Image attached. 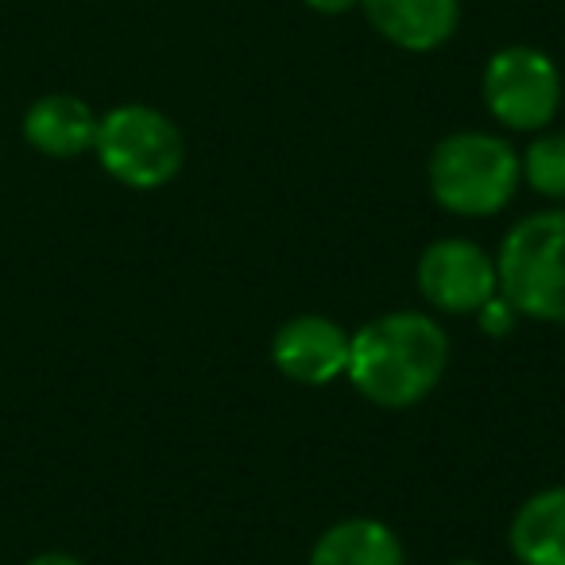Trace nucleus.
<instances>
[{"label": "nucleus", "instance_id": "nucleus-16", "mask_svg": "<svg viewBox=\"0 0 565 565\" xmlns=\"http://www.w3.org/2000/svg\"><path fill=\"white\" fill-rule=\"evenodd\" d=\"M449 565H484V562H449Z\"/></svg>", "mask_w": 565, "mask_h": 565}, {"label": "nucleus", "instance_id": "nucleus-14", "mask_svg": "<svg viewBox=\"0 0 565 565\" xmlns=\"http://www.w3.org/2000/svg\"><path fill=\"white\" fill-rule=\"evenodd\" d=\"M356 4H361V0H307V9L322 12V17H341V12L356 9Z\"/></svg>", "mask_w": 565, "mask_h": 565}, {"label": "nucleus", "instance_id": "nucleus-13", "mask_svg": "<svg viewBox=\"0 0 565 565\" xmlns=\"http://www.w3.org/2000/svg\"><path fill=\"white\" fill-rule=\"evenodd\" d=\"M477 315H480V326H484L488 333H508L511 326H515V318H519L515 310L508 307V299H503V295H492V299H488Z\"/></svg>", "mask_w": 565, "mask_h": 565}, {"label": "nucleus", "instance_id": "nucleus-9", "mask_svg": "<svg viewBox=\"0 0 565 565\" xmlns=\"http://www.w3.org/2000/svg\"><path fill=\"white\" fill-rule=\"evenodd\" d=\"M97 120L82 97L74 94H47L28 109L24 136L35 151L51 159H74L82 151L94 148L97 140Z\"/></svg>", "mask_w": 565, "mask_h": 565}, {"label": "nucleus", "instance_id": "nucleus-5", "mask_svg": "<svg viewBox=\"0 0 565 565\" xmlns=\"http://www.w3.org/2000/svg\"><path fill=\"white\" fill-rule=\"evenodd\" d=\"M480 97L511 132H542L562 109V71L539 47H503L488 58Z\"/></svg>", "mask_w": 565, "mask_h": 565}, {"label": "nucleus", "instance_id": "nucleus-3", "mask_svg": "<svg viewBox=\"0 0 565 565\" xmlns=\"http://www.w3.org/2000/svg\"><path fill=\"white\" fill-rule=\"evenodd\" d=\"M430 194L457 217H492L523 182L519 151L492 132H454L430 156Z\"/></svg>", "mask_w": 565, "mask_h": 565}, {"label": "nucleus", "instance_id": "nucleus-2", "mask_svg": "<svg viewBox=\"0 0 565 565\" xmlns=\"http://www.w3.org/2000/svg\"><path fill=\"white\" fill-rule=\"evenodd\" d=\"M495 275L519 318L565 326V210H539L515 221L500 244Z\"/></svg>", "mask_w": 565, "mask_h": 565}, {"label": "nucleus", "instance_id": "nucleus-12", "mask_svg": "<svg viewBox=\"0 0 565 565\" xmlns=\"http://www.w3.org/2000/svg\"><path fill=\"white\" fill-rule=\"evenodd\" d=\"M523 182L550 202H565V132H542L519 156Z\"/></svg>", "mask_w": 565, "mask_h": 565}, {"label": "nucleus", "instance_id": "nucleus-15", "mask_svg": "<svg viewBox=\"0 0 565 565\" xmlns=\"http://www.w3.org/2000/svg\"><path fill=\"white\" fill-rule=\"evenodd\" d=\"M28 565H86V562H78L74 554H40V557H32Z\"/></svg>", "mask_w": 565, "mask_h": 565}, {"label": "nucleus", "instance_id": "nucleus-10", "mask_svg": "<svg viewBox=\"0 0 565 565\" xmlns=\"http://www.w3.org/2000/svg\"><path fill=\"white\" fill-rule=\"evenodd\" d=\"M508 542L519 565H565V484L526 495L508 526Z\"/></svg>", "mask_w": 565, "mask_h": 565}, {"label": "nucleus", "instance_id": "nucleus-1", "mask_svg": "<svg viewBox=\"0 0 565 565\" xmlns=\"http://www.w3.org/2000/svg\"><path fill=\"white\" fill-rule=\"evenodd\" d=\"M449 364V333L423 310H392L364 322L349 341V384L387 411L415 407Z\"/></svg>", "mask_w": 565, "mask_h": 565}, {"label": "nucleus", "instance_id": "nucleus-6", "mask_svg": "<svg viewBox=\"0 0 565 565\" xmlns=\"http://www.w3.org/2000/svg\"><path fill=\"white\" fill-rule=\"evenodd\" d=\"M415 282L423 299L441 315H477L492 295H500L495 259L465 236L434 241L418 256Z\"/></svg>", "mask_w": 565, "mask_h": 565}, {"label": "nucleus", "instance_id": "nucleus-7", "mask_svg": "<svg viewBox=\"0 0 565 565\" xmlns=\"http://www.w3.org/2000/svg\"><path fill=\"white\" fill-rule=\"evenodd\" d=\"M349 333L326 315H299L282 322L271 341V361L295 384L326 387L349 369Z\"/></svg>", "mask_w": 565, "mask_h": 565}, {"label": "nucleus", "instance_id": "nucleus-8", "mask_svg": "<svg viewBox=\"0 0 565 565\" xmlns=\"http://www.w3.org/2000/svg\"><path fill=\"white\" fill-rule=\"evenodd\" d=\"M369 24L399 51H438L461 20V0H361Z\"/></svg>", "mask_w": 565, "mask_h": 565}, {"label": "nucleus", "instance_id": "nucleus-11", "mask_svg": "<svg viewBox=\"0 0 565 565\" xmlns=\"http://www.w3.org/2000/svg\"><path fill=\"white\" fill-rule=\"evenodd\" d=\"M310 565H407V554L380 519H341L315 542Z\"/></svg>", "mask_w": 565, "mask_h": 565}, {"label": "nucleus", "instance_id": "nucleus-4", "mask_svg": "<svg viewBox=\"0 0 565 565\" xmlns=\"http://www.w3.org/2000/svg\"><path fill=\"white\" fill-rule=\"evenodd\" d=\"M94 151L117 182L132 190H156L182 171L186 140L167 113L151 105H117L97 120Z\"/></svg>", "mask_w": 565, "mask_h": 565}]
</instances>
